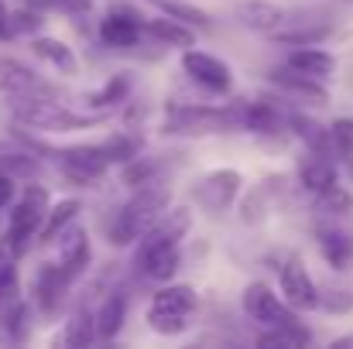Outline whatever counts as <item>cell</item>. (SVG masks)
I'll use <instances>...</instances> for the list:
<instances>
[{"instance_id": "cell-1", "label": "cell", "mask_w": 353, "mask_h": 349, "mask_svg": "<svg viewBox=\"0 0 353 349\" xmlns=\"http://www.w3.org/2000/svg\"><path fill=\"white\" fill-rule=\"evenodd\" d=\"M168 199L172 192L165 185H137V192L120 206V213L114 216V226H110V243L114 246H130L134 240H141L144 233L151 230V223L168 209Z\"/></svg>"}, {"instance_id": "cell-2", "label": "cell", "mask_w": 353, "mask_h": 349, "mask_svg": "<svg viewBox=\"0 0 353 349\" xmlns=\"http://www.w3.org/2000/svg\"><path fill=\"white\" fill-rule=\"evenodd\" d=\"M10 114L17 123H24L28 130H45V134H65V130H86L103 123V114H72L65 107H59L52 96H14Z\"/></svg>"}, {"instance_id": "cell-3", "label": "cell", "mask_w": 353, "mask_h": 349, "mask_svg": "<svg viewBox=\"0 0 353 349\" xmlns=\"http://www.w3.org/2000/svg\"><path fill=\"white\" fill-rule=\"evenodd\" d=\"M48 209H52L48 189L45 185H28L24 195L17 199V206L10 209L7 230H3V250L10 257H21L28 250V243L41 233L45 220H48Z\"/></svg>"}, {"instance_id": "cell-4", "label": "cell", "mask_w": 353, "mask_h": 349, "mask_svg": "<svg viewBox=\"0 0 353 349\" xmlns=\"http://www.w3.org/2000/svg\"><path fill=\"white\" fill-rule=\"evenodd\" d=\"M243 130L240 107H175L165 116V134H230Z\"/></svg>"}, {"instance_id": "cell-5", "label": "cell", "mask_w": 353, "mask_h": 349, "mask_svg": "<svg viewBox=\"0 0 353 349\" xmlns=\"http://www.w3.org/2000/svg\"><path fill=\"white\" fill-rule=\"evenodd\" d=\"M243 312H247L254 322L268 326V329H292V326H299L295 308H292L285 298H278V295H274L268 284H261V281H254V284L243 288Z\"/></svg>"}, {"instance_id": "cell-6", "label": "cell", "mask_w": 353, "mask_h": 349, "mask_svg": "<svg viewBox=\"0 0 353 349\" xmlns=\"http://www.w3.org/2000/svg\"><path fill=\"white\" fill-rule=\"evenodd\" d=\"M240 185H243V178H240L236 168H216V171L203 175V178L192 185V202H196L203 213L216 216V213H223V209L234 206Z\"/></svg>"}, {"instance_id": "cell-7", "label": "cell", "mask_w": 353, "mask_h": 349, "mask_svg": "<svg viewBox=\"0 0 353 349\" xmlns=\"http://www.w3.org/2000/svg\"><path fill=\"white\" fill-rule=\"evenodd\" d=\"M55 158H59L62 175H65L69 182H76V185H93V182H100V178L107 175V168H110V161H107V154H103L100 144L62 147V151H55Z\"/></svg>"}, {"instance_id": "cell-8", "label": "cell", "mask_w": 353, "mask_h": 349, "mask_svg": "<svg viewBox=\"0 0 353 349\" xmlns=\"http://www.w3.org/2000/svg\"><path fill=\"white\" fill-rule=\"evenodd\" d=\"M0 89L10 96H52L55 100V86L41 79L31 65L10 55H0Z\"/></svg>"}, {"instance_id": "cell-9", "label": "cell", "mask_w": 353, "mask_h": 349, "mask_svg": "<svg viewBox=\"0 0 353 349\" xmlns=\"http://www.w3.org/2000/svg\"><path fill=\"white\" fill-rule=\"evenodd\" d=\"M182 69L189 72V79H196L199 86H206L210 93H227L234 76H230V65L220 62L216 55L210 52H196V48H185L182 55Z\"/></svg>"}, {"instance_id": "cell-10", "label": "cell", "mask_w": 353, "mask_h": 349, "mask_svg": "<svg viewBox=\"0 0 353 349\" xmlns=\"http://www.w3.org/2000/svg\"><path fill=\"white\" fill-rule=\"evenodd\" d=\"M69 274L59 264H41L34 274V305L41 315H59V308L65 305L69 295Z\"/></svg>"}, {"instance_id": "cell-11", "label": "cell", "mask_w": 353, "mask_h": 349, "mask_svg": "<svg viewBox=\"0 0 353 349\" xmlns=\"http://www.w3.org/2000/svg\"><path fill=\"white\" fill-rule=\"evenodd\" d=\"M281 298L295 308V312H312L319 308V288L309 277V271L299 260H288L281 267Z\"/></svg>"}, {"instance_id": "cell-12", "label": "cell", "mask_w": 353, "mask_h": 349, "mask_svg": "<svg viewBox=\"0 0 353 349\" xmlns=\"http://www.w3.org/2000/svg\"><path fill=\"white\" fill-rule=\"evenodd\" d=\"M90 257H93V250H90V233L83 230V226H65V230L59 233V267L76 281L86 267H90Z\"/></svg>"}, {"instance_id": "cell-13", "label": "cell", "mask_w": 353, "mask_h": 349, "mask_svg": "<svg viewBox=\"0 0 353 349\" xmlns=\"http://www.w3.org/2000/svg\"><path fill=\"white\" fill-rule=\"evenodd\" d=\"M268 34H271V41H278V45L302 48V45H323V41L333 34V24H330V21H288V14H285V21H281L278 28H271Z\"/></svg>"}, {"instance_id": "cell-14", "label": "cell", "mask_w": 353, "mask_h": 349, "mask_svg": "<svg viewBox=\"0 0 353 349\" xmlns=\"http://www.w3.org/2000/svg\"><path fill=\"white\" fill-rule=\"evenodd\" d=\"M192 226V213L185 206H175V209H165L151 230L141 236V246H179V240L189 233Z\"/></svg>"}, {"instance_id": "cell-15", "label": "cell", "mask_w": 353, "mask_h": 349, "mask_svg": "<svg viewBox=\"0 0 353 349\" xmlns=\"http://www.w3.org/2000/svg\"><path fill=\"white\" fill-rule=\"evenodd\" d=\"M134 267L148 281H168L182 267V253H179V246H137Z\"/></svg>"}, {"instance_id": "cell-16", "label": "cell", "mask_w": 353, "mask_h": 349, "mask_svg": "<svg viewBox=\"0 0 353 349\" xmlns=\"http://www.w3.org/2000/svg\"><path fill=\"white\" fill-rule=\"evenodd\" d=\"M271 83H274L278 89H285L288 96H299V100H309V103H326V100H330L323 79H316V76H309V72H299V69H292L288 62L271 72Z\"/></svg>"}, {"instance_id": "cell-17", "label": "cell", "mask_w": 353, "mask_h": 349, "mask_svg": "<svg viewBox=\"0 0 353 349\" xmlns=\"http://www.w3.org/2000/svg\"><path fill=\"white\" fill-rule=\"evenodd\" d=\"M319 240V250H323V260L333 267V271H347L353 267V233L340 230V226H319L316 230Z\"/></svg>"}, {"instance_id": "cell-18", "label": "cell", "mask_w": 353, "mask_h": 349, "mask_svg": "<svg viewBox=\"0 0 353 349\" xmlns=\"http://www.w3.org/2000/svg\"><path fill=\"white\" fill-rule=\"evenodd\" d=\"M333 154H323V151H309L302 161H299V178H302V189H309L312 195L336 185V165L330 161Z\"/></svg>"}, {"instance_id": "cell-19", "label": "cell", "mask_w": 353, "mask_h": 349, "mask_svg": "<svg viewBox=\"0 0 353 349\" xmlns=\"http://www.w3.org/2000/svg\"><path fill=\"white\" fill-rule=\"evenodd\" d=\"M234 14L236 21L243 28H250V31H271V28H278L285 21V10L268 3V0H240L234 7Z\"/></svg>"}, {"instance_id": "cell-20", "label": "cell", "mask_w": 353, "mask_h": 349, "mask_svg": "<svg viewBox=\"0 0 353 349\" xmlns=\"http://www.w3.org/2000/svg\"><path fill=\"white\" fill-rule=\"evenodd\" d=\"M285 62H288L292 69H299V72H309V76H316V79H330V76L336 72V59H333L330 52L316 48V45L292 48Z\"/></svg>"}, {"instance_id": "cell-21", "label": "cell", "mask_w": 353, "mask_h": 349, "mask_svg": "<svg viewBox=\"0 0 353 349\" xmlns=\"http://www.w3.org/2000/svg\"><path fill=\"white\" fill-rule=\"evenodd\" d=\"M100 38L110 48H134L141 41V21L130 14H107L100 24Z\"/></svg>"}, {"instance_id": "cell-22", "label": "cell", "mask_w": 353, "mask_h": 349, "mask_svg": "<svg viewBox=\"0 0 353 349\" xmlns=\"http://www.w3.org/2000/svg\"><path fill=\"white\" fill-rule=\"evenodd\" d=\"M288 127L305 140V147L309 151H323V154H333V147H336V140H333V130L330 127H323L319 120H312V116H302V114H288Z\"/></svg>"}, {"instance_id": "cell-23", "label": "cell", "mask_w": 353, "mask_h": 349, "mask_svg": "<svg viewBox=\"0 0 353 349\" xmlns=\"http://www.w3.org/2000/svg\"><path fill=\"white\" fill-rule=\"evenodd\" d=\"M196 308V295L185 284H168L161 291H154L151 298V312H165V315H192Z\"/></svg>"}, {"instance_id": "cell-24", "label": "cell", "mask_w": 353, "mask_h": 349, "mask_svg": "<svg viewBox=\"0 0 353 349\" xmlns=\"http://www.w3.org/2000/svg\"><path fill=\"white\" fill-rule=\"evenodd\" d=\"M31 52H34L38 59H45L48 65H55L59 72H65V76H72V72L79 69L72 48H69L65 41H59V38H34V41H31Z\"/></svg>"}, {"instance_id": "cell-25", "label": "cell", "mask_w": 353, "mask_h": 349, "mask_svg": "<svg viewBox=\"0 0 353 349\" xmlns=\"http://www.w3.org/2000/svg\"><path fill=\"white\" fill-rule=\"evenodd\" d=\"M0 171H7L14 178H38L41 175V161L24 144L21 147H3L0 144Z\"/></svg>"}, {"instance_id": "cell-26", "label": "cell", "mask_w": 353, "mask_h": 349, "mask_svg": "<svg viewBox=\"0 0 353 349\" xmlns=\"http://www.w3.org/2000/svg\"><path fill=\"white\" fill-rule=\"evenodd\" d=\"M123 319H127V298L123 295H107L103 305L97 308V332H100V339H114L123 329Z\"/></svg>"}, {"instance_id": "cell-27", "label": "cell", "mask_w": 353, "mask_h": 349, "mask_svg": "<svg viewBox=\"0 0 353 349\" xmlns=\"http://www.w3.org/2000/svg\"><path fill=\"white\" fill-rule=\"evenodd\" d=\"M240 120H243V130H254V134H278L281 130V114L271 103L240 107Z\"/></svg>"}, {"instance_id": "cell-28", "label": "cell", "mask_w": 353, "mask_h": 349, "mask_svg": "<svg viewBox=\"0 0 353 349\" xmlns=\"http://www.w3.org/2000/svg\"><path fill=\"white\" fill-rule=\"evenodd\" d=\"M148 31L158 38V41H165V45H175V48H189L192 41H196V34H192V28L189 24H182V21H175V17H154V21H148Z\"/></svg>"}, {"instance_id": "cell-29", "label": "cell", "mask_w": 353, "mask_h": 349, "mask_svg": "<svg viewBox=\"0 0 353 349\" xmlns=\"http://www.w3.org/2000/svg\"><path fill=\"white\" fill-rule=\"evenodd\" d=\"M93 339H100V332H97V312L79 308V312L65 322V336H62V343H65V346H90Z\"/></svg>"}, {"instance_id": "cell-30", "label": "cell", "mask_w": 353, "mask_h": 349, "mask_svg": "<svg viewBox=\"0 0 353 349\" xmlns=\"http://www.w3.org/2000/svg\"><path fill=\"white\" fill-rule=\"evenodd\" d=\"M76 216H79V202H76V199H62L59 206L48 209V220H45V226L38 233V240H41V243H59V233L65 230Z\"/></svg>"}, {"instance_id": "cell-31", "label": "cell", "mask_w": 353, "mask_h": 349, "mask_svg": "<svg viewBox=\"0 0 353 349\" xmlns=\"http://www.w3.org/2000/svg\"><path fill=\"white\" fill-rule=\"evenodd\" d=\"M158 7H161V14H168V17H175V21H182V24H196V28H210L213 24V17L203 10V7H196V3H185V0H154Z\"/></svg>"}, {"instance_id": "cell-32", "label": "cell", "mask_w": 353, "mask_h": 349, "mask_svg": "<svg viewBox=\"0 0 353 349\" xmlns=\"http://www.w3.org/2000/svg\"><path fill=\"white\" fill-rule=\"evenodd\" d=\"M316 209L326 216H350L353 213V195L343 185H330L323 192H316Z\"/></svg>"}, {"instance_id": "cell-33", "label": "cell", "mask_w": 353, "mask_h": 349, "mask_svg": "<svg viewBox=\"0 0 353 349\" xmlns=\"http://www.w3.org/2000/svg\"><path fill=\"white\" fill-rule=\"evenodd\" d=\"M100 147H103V154H107V161H110V165H127V161H134V158H137L141 140H137L134 134H110Z\"/></svg>"}, {"instance_id": "cell-34", "label": "cell", "mask_w": 353, "mask_h": 349, "mask_svg": "<svg viewBox=\"0 0 353 349\" xmlns=\"http://www.w3.org/2000/svg\"><path fill=\"white\" fill-rule=\"evenodd\" d=\"M127 93H130V79H127V76H114V79H110L103 89H97V93L90 96V107H97V110H107V107L120 103Z\"/></svg>"}, {"instance_id": "cell-35", "label": "cell", "mask_w": 353, "mask_h": 349, "mask_svg": "<svg viewBox=\"0 0 353 349\" xmlns=\"http://www.w3.org/2000/svg\"><path fill=\"white\" fill-rule=\"evenodd\" d=\"M148 326L158 336H179V332L189 329V315H165V312H151L148 308Z\"/></svg>"}, {"instance_id": "cell-36", "label": "cell", "mask_w": 353, "mask_h": 349, "mask_svg": "<svg viewBox=\"0 0 353 349\" xmlns=\"http://www.w3.org/2000/svg\"><path fill=\"white\" fill-rule=\"evenodd\" d=\"M45 28V17L31 7H21V10H10V34H38Z\"/></svg>"}, {"instance_id": "cell-37", "label": "cell", "mask_w": 353, "mask_h": 349, "mask_svg": "<svg viewBox=\"0 0 353 349\" xmlns=\"http://www.w3.org/2000/svg\"><path fill=\"white\" fill-rule=\"evenodd\" d=\"M319 308H326L330 315H347L353 308V295L350 291H343V288H336V291H319Z\"/></svg>"}, {"instance_id": "cell-38", "label": "cell", "mask_w": 353, "mask_h": 349, "mask_svg": "<svg viewBox=\"0 0 353 349\" xmlns=\"http://www.w3.org/2000/svg\"><path fill=\"white\" fill-rule=\"evenodd\" d=\"M123 182L127 185H148V182H154V165L151 161H141V158H134V161H127L123 165Z\"/></svg>"}, {"instance_id": "cell-39", "label": "cell", "mask_w": 353, "mask_h": 349, "mask_svg": "<svg viewBox=\"0 0 353 349\" xmlns=\"http://www.w3.org/2000/svg\"><path fill=\"white\" fill-rule=\"evenodd\" d=\"M330 130H333L336 151L353 158V116H340V120H333V127H330Z\"/></svg>"}, {"instance_id": "cell-40", "label": "cell", "mask_w": 353, "mask_h": 349, "mask_svg": "<svg viewBox=\"0 0 353 349\" xmlns=\"http://www.w3.org/2000/svg\"><path fill=\"white\" fill-rule=\"evenodd\" d=\"M34 7H52V10H65V14H86L93 0H31Z\"/></svg>"}, {"instance_id": "cell-41", "label": "cell", "mask_w": 353, "mask_h": 349, "mask_svg": "<svg viewBox=\"0 0 353 349\" xmlns=\"http://www.w3.org/2000/svg\"><path fill=\"white\" fill-rule=\"evenodd\" d=\"M14 175H7V171H0V209H7L10 202H14Z\"/></svg>"}, {"instance_id": "cell-42", "label": "cell", "mask_w": 353, "mask_h": 349, "mask_svg": "<svg viewBox=\"0 0 353 349\" xmlns=\"http://www.w3.org/2000/svg\"><path fill=\"white\" fill-rule=\"evenodd\" d=\"M0 38H10V10L0 0Z\"/></svg>"}]
</instances>
